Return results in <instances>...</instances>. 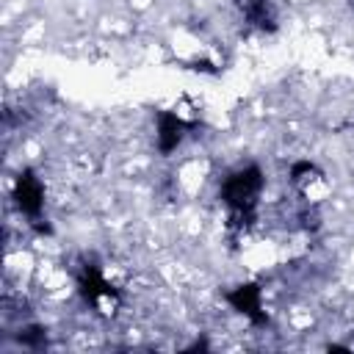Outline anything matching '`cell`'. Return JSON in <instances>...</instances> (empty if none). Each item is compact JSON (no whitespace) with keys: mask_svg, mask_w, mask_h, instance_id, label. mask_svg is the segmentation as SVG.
I'll return each instance as SVG.
<instances>
[{"mask_svg":"<svg viewBox=\"0 0 354 354\" xmlns=\"http://www.w3.org/2000/svg\"><path fill=\"white\" fill-rule=\"evenodd\" d=\"M227 301L232 304L235 313H241L252 324H266V304L257 285H238L235 290L227 293Z\"/></svg>","mask_w":354,"mask_h":354,"instance_id":"52a82bcc","label":"cell"},{"mask_svg":"<svg viewBox=\"0 0 354 354\" xmlns=\"http://www.w3.org/2000/svg\"><path fill=\"white\" fill-rule=\"evenodd\" d=\"M235 8L241 11V19L252 28V30H260V33H271L277 30V8L271 0H235Z\"/></svg>","mask_w":354,"mask_h":354,"instance_id":"8992f818","label":"cell"},{"mask_svg":"<svg viewBox=\"0 0 354 354\" xmlns=\"http://www.w3.org/2000/svg\"><path fill=\"white\" fill-rule=\"evenodd\" d=\"M77 290H80V296L86 299V304H91V310L100 313V315H105V318L116 315L119 307H122V293H119V288L100 271L97 263L80 266V271H77Z\"/></svg>","mask_w":354,"mask_h":354,"instance_id":"7a4b0ae2","label":"cell"},{"mask_svg":"<svg viewBox=\"0 0 354 354\" xmlns=\"http://www.w3.org/2000/svg\"><path fill=\"white\" fill-rule=\"evenodd\" d=\"M290 188L293 194H299V199L307 205V207H315L326 194H329V183H326V174L310 163V160H296L290 166Z\"/></svg>","mask_w":354,"mask_h":354,"instance_id":"277c9868","label":"cell"},{"mask_svg":"<svg viewBox=\"0 0 354 354\" xmlns=\"http://www.w3.org/2000/svg\"><path fill=\"white\" fill-rule=\"evenodd\" d=\"M11 199L19 210V216H25V221L30 227H39L44 230V183L36 171L25 169L17 174L14 180V188H11Z\"/></svg>","mask_w":354,"mask_h":354,"instance_id":"3957f363","label":"cell"},{"mask_svg":"<svg viewBox=\"0 0 354 354\" xmlns=\"http://www.w3.org/2000/svg\"><path fill=\"white\" fill-rule=\"evenodd\" d=\"M263 188H266V177H263V169L254 166V163L238 166V169H232L221 180L218 199L227 207L230 227L246 230L254 221L257 205H260V196H263Z\"/></svg>","mask_w":354,"mask_h":354,"instance_id":"6da1fadb","label":"cell"},{"mask_svg":"<svg viewBox=\"0 0 354 354\" xmlns=\"http://www.w3.org/2000/svg\"><path fill=\"white\" fill-rule=\"evenodd\" d=\"M194 127H196V119L185 116L177 108L160 111L158 119H155V144H158V152L160 155H171Z\"/></svg>","mask_w":354,"mask_h":354,"instance_id":"5b68a950","label":"cell"}]
</instances>
